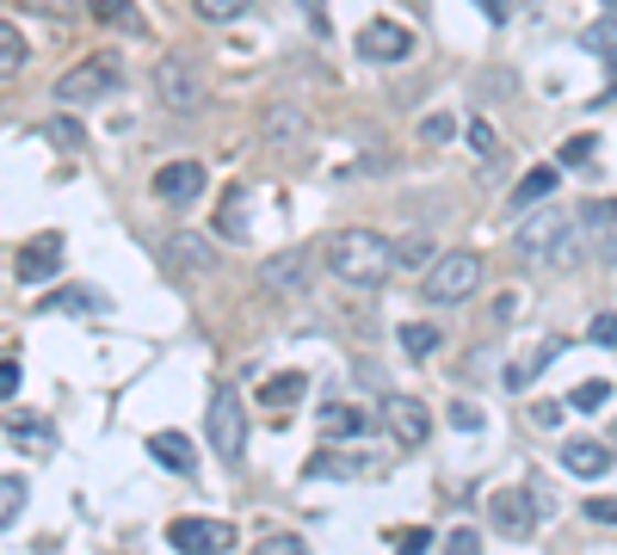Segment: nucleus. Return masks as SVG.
Wrapping results in <instances>:
<instances>
[{"label":"nucleus","instance_id":"nucleus-1","mask_svg":"<svg viewBox=\"0 0 617 555\" xmlns=\"http://www.w3.org/2000/svg\"><path fill=\"white\" fill-rule=\"evenodd\" d=\"M322 260L339 284H383L396 272V253H389V241L377 229H334L322 247Z\"/></svg>","mask_w":617,"mask_h":555},{"label":"nucleus","instance_id":"nucleus-2","mask_svg":"<svg viewBox=\"0 0 617 555\" xmlns=\"http://www.w3.org/2000/svg\"><path fill=\"white\" fill-rule=\"evenodd\" d=\"M519 235H512V247H519L524 265H574L581 260V235H574V216L569 210H519Z\"/></svg>","mask_w":617,"mask_h":555},{"label":"nucleus","instance_id":"nucleus-3","mask_svg":"<svg viewBox=\"0 0 617 555\" xmlns=\"http://www.w3.org/2000/svg\"><path fill=\"white\" fill-rule=\"evenodd\" d=\"M118 80H123V62L111 56V50H99V56H87L80 68H68V75L56 80V99L62 106H93V99H106Z\"/></svg>","mask_w":617,"mask_h":555},{"label":"nucleus","instance_id":"nucleus-4","mask_svg":"<svg viewBox=\"0 0 617 555\" xmlns=\"http://www.w3.org/2000/svg\"><path fill=\"white\" fill-rule=\"evenodd\" d=\"M476 284H481V260L469 253V247L439 253V260L426 265V303H469Z\"/></svg>","mask_w":617,"mask_h":555},{"label":"nucleus","instance_id":"nucleus-5","mask_svg":"<svg viewBox=\"0 0 617 555\" xmlns=\"http://www.w3.org/2000/svg\"><path fill=\"white\" fill-rule=\"evenodd\" d=\"M204 432H210V450L223 463H241V450H247V414H241V395H235V389H216V395H210Z\"/></svg>","mask_w":617,"mask_h":555},{"label":"nucleus","instance_id":"nucleus-6","mask_svg":"<svg viewBox=\"0 0 617 555\" xmlns=\"http://www.w3.org/2000/svg\"><path fill=\"white\" fill-rule=\"evenodd\" d=\"M154 92H161V106H167L173 118H192V111L204 106V68L185 56H167L154 68Z\"/></svg>","mask_w":617,"mask_h":555},{"label":"nucleus","instance_id":"nucleus-7","mask_svg":"<svg viewBox=\"0 0 617 555\" xmlns=\"http://www.w3.org/2000/svg\"><path fill=\"white\" fill-rule=\"evenodd\" d=\"M574 235H581V253L586 260H599L617 272V204L599 198V204H586L581 216H574Z\"/></svg>","mask_w":617,"mask_h":555},{"label":"nucleus","instance_id":"nucleus-8","mask_svg":"<svg viewBox=\"0 0 617 555\" xmlns=\"http://www.w3.org/2000/svg\"><path fill=\"white\" fill-rule=\"evenodd\" d=\"M167 543L180 555H229L235 549V524H223V519H173Z\"/></svg>","mask_w":617,"mask_h":555},{"label":"nucleus","instance_id":"nucleus-9","mask_svg":"<svg viewBox=\"0 0 617 555\" xmlns=\"http://www.w3.org/2000/svg\"><path fill=\"white\" fill-rule=\"evenodd\" d=\"M383 426L401 450H420L432 438V407L414 395H383Z\"/></svg>","mask_w":617,"mask_h":555},{"label":"nucleus","instance_id":"nucleus-10","mask_svg":"<svg viewBox=\"0 0 617 555\" xmlns=\"http://www.w3.org/2000/svg\"><path fill=\"white\" fill-rule=\"evenodd\" d=\"M488 519H494V531H500V537H531V531H538V493L531 488H500L488 500Z\"/></svg>","mask_w":617,"mask_h":555},{"label":"nucleus","instance_id":"nucleus-11","mask_svg":"<svg viewBox=\"0 0 617 555\" xmlns=\"http://www.w3.org/2000/svg\"><path fill=\"white\" fill-rule=\"evenodd\" d=\"M19 284H50V278L62 272V235L44 229V235H31L25 247H19V260H13Z\"/></svg>","mask_w":617,"mask_h":555},{"label":"nucleus","instance_id":"nucleus-12","mask_svg":"<svg viewBox=\"0 0 617 555\" xmlns=\"http://www.w3.org/2000/svg\"><path fill=\"white\" fill-rule=\"evenodd\" d=\"M414 50V31L396 25V19H370L365 31H358V56L365 62H401Z\"/></svg>","mask_w":617,"mask_h":555},{"label":"nucleus","instance_id":"nucleus-13","mask_svg":"<svg viewBox=\"0 0 617 555\" xmlns=\"http://www.w3.org/2000/svg\"><path fill=\"white\" fill-rule=\"evenodd\" d=\"M204 161H167V167L154 173V198H167V204H192L204 198Z\"/></svg>","mask_w":617,"mask_h":555},{"label":"nucleus","instance_id":"nucleus-14","mask_svg":"<svg viewBox=\"0 0 617 555\" xmlns=\"http://www.w3.org/2000/svg\"><path fill=\"white\" fill-rule=\"evenodd\" d=\"M611 463H617L611 445H599V438H569V445H562V469L581 476V481H599Z\"/></svg>","mask_w":617,"mask_h":555},{"label":"nucleus","instance_id":"nucleus-15","mask_svg":"<svg viewBox=\"0 0 617 555\" xmlns=\"http://www.w3.org/2000/svg\"><path fill=\"white\" fill-rule=\"evenodd\" d=\"M303 395H308L303 370H278V377H266V383H260V407H266V414H291Z\"/></svg>","mask_w":617,"mask_h":555},{"label":"nucleus","instance_id":"nucleus-16","mask_svg":"<svg viewBox=\"0 0 617 555\" xmlns=\"http://www.w3.org/2000/svg\"><path fill=\"white\" fill-rule=\"evenodd\" d=\"M149 457L167 463L173 476H198V450H192V438H185V432H154V438H149Z\"/></svg>","mask_w":617,"mask_h":555},{"label":"nucleus","instance_id":"nucleus-17","mask_svg":"<svg viewBox=\"0 0 617 555\" xmlns=\"http://www.w3.org/2000/svg\"><path fill=\"white\" fill-rule=\"evenodd\" d=\"M106 308V296L87 291V284H62V291H50L44 303H37V315H99Z\"/></svg>","mask_w":617,"mask_h":555},{"label":"nucleus","instance_id":"nucleus-18","mask_svg":"<svg viewBox=\"0 0 617 555\" xmlns=\"http://www.w3.org/2000/svg\"><path fill=\"white\" fill-rule=\"evenodd\" d=\"M167 265H180V272L204 278V272L216 265V247L204 241V235H173V241H167Z\"/></svg>","mask_w":617,"mask_h":555},{"label":"nucleus","instance_id":"nucleus-19","mask_svg":"<svg viewBox=\"0 0 617 555\" xmlns=\"http://www.w3.org/2000/svg\"><path fill=\"white\" fill-rule=\"evenodd\" d=\"M370 432V414L353 407V401H327L322 407V438H365Z\"/></svg>","mask_w":617,"mask_h":555},{"label":"nucleus","instance_id":"nucleus-20","mask_svg":"<svg viewBox=\"0 0 617 555\" xmlns=\"http://www.w3.org/2000/svg\"><path fill=\"white\" fill-rule=\"evenodd\" d=\"M260 278H266V291H303V284H308V253H303V247H291V253H278Z\"/></svg>","mask_w":617,"mask_h":555},{"label":"nucleus","instance_id":"nucleus-21","mask_svg":"<svg viewBox=\"0 0 617 555\" xmlns=\"http://www.w3.org/2000/svg\"><path fill=\"white\" fill-rule=\"evenodd\" d=\"M303 476L308 481H322V476L353 481V476H365V457H358V450H315V457L303 463Z\"/></svg>","mask_w":617,"mask_h":555},{"label":"nucleus","instance_id":"nucleus-22","mask_svg":"<svg viewBox=\"0 0 617 555\" xmlns=\"http://www.w3.org/2000/svg\"><path fill=\"white\" fill-rule=\"evenodd\" d=\"M389 253H396V265L401 272H426L432 260H439V241H432V235H401V241H389Z\"/></svg>","mask_w":617,"mask_h":555},{"label":"nucleus","instance_id":"nucleus-23","mask_svg":"<svg viewBox=\"0 0 617 555\" xmlns=\"http://www.w3.org/2000/svg\"><path fill=\"white\" fill-rule=\"evenodd\" d=\"M562 185V167H531L519 185H512V210H531V204H543Z\"/></svg>","mask_w":617,"mask_h":555},{"label":"nucleus","instance_id":"nucleus-24","mask_svg":"<svg viewBox=\"0 0 617 555\" xmlns=\"http://www.w3.org/2000/svg\"><path fill=\"white\" fill-rule=\"evenodd\" d=\"M216 235L223 241H247V185H229V198L216 210Z\"/></svg>","mask_w":617,"mask_h":555},{"label":"nucleus","instance_id":"nucleus-25","mask_svg":"<svg viewBox=\"0 0 617 555\" xmlns=\"http://www.w3.org/2000/svg\"><path fill=\"white\" fill-rule=\"evenodd\" d=\"M396 339H401V352L414 358V364L439 352V327H432V322H401V334H396Z\"/></svg>","mask_w":617,"mask_h":555},{"label":"nucleus","instance_id":"nucleus-26","mask_svg":"<svg viewBox=\"0 0 617 555\" xmlns=\"http://www.w3.org/2000/svg\"><path fill=\"white\" fill-rule=\"evenodd\" d=\"M555 352H562V339H543V346H538V358H524V364H512V370H507V389H512V395H519V389H531V383H538V370L550 364Z\"/></svg>","mask_w":617,"mask_h":555},{"label":"nucleus","instance_id":"nucleus-27","mask_svg":"<svg viewBox=\"0 0 617 555\" xmlns=\"http://www.w3.org/2000/svg\"><path fill=\"white\" fill-rule=\"evenodd\" d=\"M7 432H13L19 445H37V450H50V445H56V432H50V420H37V414H13V420H7Z\"/></svg>","mask_w":617,"mask_h":555},{"label":"nucleus","instance_id":"nucleus-28","mask_svg":"<svg viewBox=\"0 0 617 555\" xmlns=\"http://www.w3.org/2000/svg\"><path fill=\"white\" fill-rule=\"evenodd\" d=\"M19 68H25V37H19V31L0 19V80H13Z\"/></svg>","mask_w":617,"mask_h":555},{"label":"nucleus","instance_id":"nucleus-29","mask_svg":"<svg viewBox=\"0 0 617 555\" xmlns=\"http://www.w3.org/2000/svg\"><path fill=\"white\" fill-rule=\"evenodd\" d=\"M296 137H303V111H291V106L266 111V142H296Z\"/></svg>","mask_w":617,"mask_h":555},{"label":"nucleus","instance_id":"nucleus-30","mask_svg":"<svg viewBox=\"0 0 617 555\" xmlns=\"http://www.w3.org/2000/svg\"><path fill=\"white\" fill-rule=\"evenodd\" d=\"M581 44H586V50H599V56H617V13L599 19V25H586V31H581Z\"/></svg>","mask_w":617,"mask_h":555},{"label":"nucleus","instance_id":"nucleus-31","mask_svg":"<svg viewBox=\"0 0 617 555\" xmlns=\"http://www.w3.org/2000/svg\"><path fill=\"white\" fill-rule=\"evenodd\" d=\"M25 512V481L19 476H0V524H13Z\"/></svg>","mask_w":617,"mask_h":555},{"label":"nucleus","instance_id":"nucleus-32","mask_svg":"<svg viewBox=\"0 0 617 555\" xmlns=\"http://www.w3.org/2000/svg\"><path fill=\"white\" fill-rule=\"evenodd\" d=\"M99 25H137V0H93Z\"/></svg>","mask_w":617,"mask_h":555},{"label":"nucleus","instance_id":"nucleus-33","mask_svg":"<svg viewBox=\"0 0 617 555\" xmlns=\"http://www.w3.org/2000/svg\"><path fill=\"white\" fill-rule=\"evenodd\" d=\"M253 555H308V543L291 537V531H266V537L253 543Z\"/></svg>","mask_w":617,"mask_h":555},{"label":"nucleus","instance_id":"nucleus-34","mask_svg":"<svg viewBox=\"0 0 617 555\" xmlns=\"http://www.w3.org/2000/svg\"><path fill=\"white\" fill-rule=\"evenodd\" d=\"M44 137L56 142V149H75V154H80V142H87V137H80V123H75V118H50V123H44Z\"/></svg>","mask_w":617,"mask_h":555},{"label":"nucleus","instance_id":"nucleus-35","mask_svg":"<svg viewBox=\"0 0 617 555\" xmlns=\"http://www.w3.org/2000/svg\"><path fill=\"white\" fill-rule=\"evenodd\" d=\"M253 0H198V19H210V25H223V19H241Z\"/></svg>","mask_w":617,"mask_h":555},{"label":"nucleus","instance_id":"nucleus-36","mask_svg":"<svg viewBox=\"0 0 617 555\" xmlns=\"http://www.w3.org/2000/svg\"><path fill=\"white\" fill-rule=\"evenodd\" d=\"M389 543H396V555H426L432 549V531H426V524H414V531H396Z\"/></svg>","mask_w":617,"mask_h":555},{"label":"nucleus","instance_id":"nucleus-37","mask_svg":"<svg viewBox=\"0 0 617 555\" xmlns=\"http://www.w3.org/2000/svg\"><path fill=\"white\" fill-rule=\"evenodd\" d=\"M605 401H611V383H599V377L574 389V407H581V414H593V407H605Z\"/></svg>","mask_w":617,"mask_h":555},{"label":"nucleus","instance_id":"nucleus-38","mask_svg":"<svg viewBox=\"0 0 617 555\" xmlns=\"http://www.w3.org/2000/svg\"><path fill=\"white\" fill-rule=\"evenodd\" d=\"M445 555H481V531H469V524H457L445 537Z\"/></svg>","mask_w":617,"mask_h":555},{"label":"nucleus","instance_id":"nucleus-39","mask_svg":"<svg viewBox=\"0 0 617 555\" xmlns=\"http://www.w3.org/2000/svg\"><path fill=\"white\" fill-rule=\"evenodd\" d=\"M593 154H599V137H574V142H562V167H581Z\"/></svg>","mask_w":617,"mask_h":555},{"label":"nucleus","instance_id":"nucleus-40","mask_svg":"<svg viewBox=\"0 0 617 555\" xmlns=\"http://www.w3.org/2000/svg\"><path fill=\"white\" fill-rule=\"evenodd\" d=\"M420 137H426V142H451V137H457V123H451V111H432V118L420 123Z\"/></svg>","mask_w":617,"mask_h":555},{"label":"nucleus","instance_id":"nucleus-41","mask_svg":"<svg viewBox=\"0 0 617 555\" xmlns=\"http://www.w3.org/2000/svg\"><path fill=\"white\" fill-rule=\"evenodd\" d=\"M451 426H457V432H481V407H476V401H451Z\"/></svg>","mask_w":617,"mask_h":555},{"label":"nucleus","instance_id":"nucleus-42","mask_svg":"<svg viewBox=\"0 0 617 555\" xmlns=\"http://www.w3.org/2000/svg\"><path fill=\"white\" fill-rule=\"evenodd\" d=\"M586 519H593V524H617V500H611V493H593V500H586Z\"/></svg>","mask_w":617,"mask_h":555},{"label":"nucleus","instance_id":"nucleus-43","mask_svg":"<svg viewBox=\"0 0 617 555\" xmlns=\"http://www.w3.org/2000/svg\"><path fill=\"white\" fill-rule=\"evenodd\" d=\"M586 334H593V346H611V352H617V315H593Z\"/></svg>","mask_w":617,"mask_h":555},{"label":"nucleus","instance_id":"nucleus-44","mask_svg":"<svg viewBox=\"0 0 617 555\" xmlns=\"http://www.w3.org/2000/svg\"><path fill=\"white\" fill-rule=\"evenodd\" d=\"M469 149H476V154H494V130H488L481 118H469Z\"/></svg>","mask_w":617,"mask_h":555},{"label":"nucleus","instance_id":"nucleus-45","mask_svg":"<svg viewBox=\"0 0 617 555\" xmlns=\"http://www.w3.org/2000/svg\"><path fill=\"white\" fill-rule=\"evenodd\" d=\"M7 395H19V364H13V358H0V401H7Z\"/></svg>","mask_w":617,"mask_h":555},{"label":"nucleus","instance_id":"nucleus-46","mask_svg":"<svg viewBox=\"0 0 617 555\" xmlns=\"http://www.w3.org/2000/svg\"><path fill=\"white\" fill-rule=\"evenodd\" d=\"M476 7H481V19H494V25H507L512 19V0H476Z\"/></svg>","mask_w":617,"mask_h":555},{"label":"nucleus","instance_id":"nucleus-47","mask_svg":"<svg viewBox=\"0 0 617 555\" xmlns=\"http://www.w3.org/2000/svg\"><path fill=\"white\" fill-rule=\"evenodd\" d=\"M531 420H538V426H555V420H562V407H555V401H538V407H531Z\"/></svg>","mask_w":617,"mask_h":555},{"label":"nucleus","instance_id":"nucleus-48","mask_svg":"<svg viewBox=\"0 0 617 555\" xmlns=\"http://www.w3.org/2000/svg\"><path fill=\"white\" fill-rule=\"evenodd\" d=\"M605 7H611V13H617V0H605Z\"/></svg>","mask_w":617,"mask_h":555}]
</instances>
